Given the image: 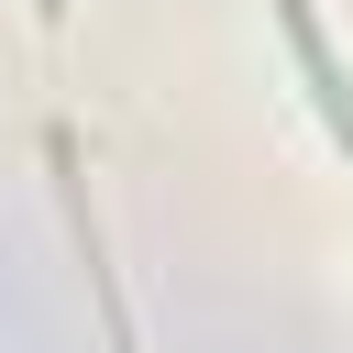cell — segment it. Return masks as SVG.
Here are the masks:
<instances>
[{"mask_svg":"<svg viewBox=\"0 0 353 353\" xmlns=\"http://www.w3.org/2000/svg\"><path fill=\"white\" fill-rule=\"evenodd\" d=\"M44 154H55V188H66V232H77V265H88V298H99V320H110V353H143V331H132V309H121V276H110V243H99V221H88V176H77V132L55 121V132H44Z\"/></svg>","mask_w":353,"mask_h":353,"instance_id":"cell-1","label":"cell"},{"mask_svg":"<svg viewBox=\"0 0 353 353\" xmlns=\"http://www.w3.org/2000/svg\"><path fill=\"white\" fill-rule=\"evenodd\" d=\"M276 33H287V55H298V77H309V110H320V132L353 154V66L331 55V33H320V0H276Z\"/></svg>","mask_w":353,"mask_h":353,"instance_id":"cell-2","label":"cell"},{"mask_svg":"<svg viewBox=\"0 0 353 353\" xmlns=\"http://www.w3.org/2000/svg\"><path fill=\"white\" fill-rule=\"evenodd\" d=\"M33 22H66V0H33Z\"/></svg>","mask_w":353,"mask_h":353,"instance_id":"cell-3","label":"cell"}]
</instances>
